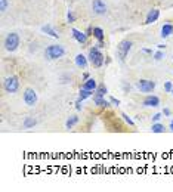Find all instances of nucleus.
<instances>
[{
  "mask_svg": "<svg viewBox=\"0 0 173 192\" xmlns=\"http://www.w3.org/2000/svg\"><path fill=\"white\" fill-rule=\"evenodd\" d=\"M19 42H21V39L17 33H9L5 39V49L8 52H15L19 46Z\"/></svg>",
  "mask_w": 173,
  "mask_h": 192,
  "instance_id": "2",
  "label": "nucleus"
},
{
  "mask_svg": "<svg viewBox=\"0 0 173 192\" xmlns=\"http://www.w3.org/2000/svg\"><path fill=\"white\" fill-rule=\"evenodd\" d=\"M93 37H95L98 42H104V40H105L104 30H102V28H99V27H95V28H93Z\"/></svg>",
  "mask_w": 173,
  "mask_h": 192,
  "instance_id": "16",
  "label": "nucleus"
},
{
  "mask_svg": "<svg viewBox=\"0 0 173 192\" xmlns=\"http://www.w3.org/2000/svg\"><path fill=\"white\" fill-rule=\"evenodd\" d=\"M121 117H123V120H124V121H126L130 127H135V121H133V120H132L127 114H124V112H123V114H121Z\"/></svg>",
  "mask_w": 173,
  "mask_h": 192,
  "instance_id": "23",
  "label": "nucleus"
},
{
  "mask_svg": "<svg viewBox=\"0 0 173 192\" xmlns=\"http://www.w3.org/2000/svg\"><path fill=\"white\" fill-rule=\"evenodd\" d=\"M83 78H84V80H88V78H89V74H88V72H84V74H83Z\"/></svg>",
  "mask_w": 173,
  "mask_h": 192,
  "instance_id": "33",
  "label": "nucleus"
},
{
  "mask_svg": "<svg viewBox=\"0 0 173 192\" xmlns=\"http://www.w3.org/2000/svg\"><path fill=\"white\" fill-rule=\"evenodd\" d=\"M92 95H93L92 90H88V89H83V87H81L80 95H78V99H80V101H84L86 98H89V96H92Z\"/></svg>",
  "mask_w": 173,
  "mask_h": 192,
  "instance_id": "19",
  "label": "nucleus"
},
{
  "mask_svg": "<svg viewBox=\"0 0 173 192\" xmlns=\"http://www.w3.org/2000/svg\"><path fill=\"white\" fill-rule=\"evenodd\" d=\"M75 65L78 67V68H88V58H86L84 55H81V53H78L77 56H75Z\"/></svg>",
  "mask_w": 173,
  "mask_h": 192,
  "instance_id": "13",
  "label": "nucleus"
},
{
  "mask_svg": "<svg viewBox=\"0 0 173 192\" xmlns=\"http://www.w3.org/2000/svg\"><path fill=\"white\" fill-rule=\"evenodd\" d=\"M158 16H160V11H158V9H152V11H149L148 15H146L145 24H152V22H155V21L158 19Z\"/></svg>",
  "mask_w": 173,
  "mask_h": 192,
  "instance_id": "11",
  "label": "nucleus"
},
{
  "mask_svg": "<svg viewBox=\"0 0 173 192\" xmlns=\"http://www.w3.org/2000/svg\"><path fill=\"white\" fill-rule=\"evenodd\" d=\"M164 126L163 124H160V123H154L152 124V127H151V132L152 133H164Z\"/></svg>",
  "mask_w": 173,
  "mask_h": 192,
  "instance_id": "22",
  "label": "nucleus"
},
{
  "mask_svg": "<svg viewBox=\"0 0 173 192\" xmlns=\"http://www.w3.org/2000/svg\"><path fill=\"white\" fill-rule=\"evenodd\" d=\"M161 115H163V114H154V115H152V121H154V123H158L160 118H161Z\"/></svg>",
  "mask_w": 173,
  "mask_h": 192,
  "instance_id": "28",
  "label": "nucleus"
},
{
  "mask_svg": "<svg viewBox=\"0 0 173 192\" xmlns=\"http://www.w3.org/2000/svg\"><path fill=\"white\" fill-rule=\"evenodd\" d=\"M24 102L28 107H34L37 104V93L34 89H25L24 92Z\"/></svg>",
  "mask_w": 173,
  "mask_h": 192,
  "instance_id": "6",
  "label": "nucleus"
},
{
  "mask_svg": "<svg viewBox=\"0 0 173 192\" xmlns=\"http://www.w3.org/2000/svg\"><path fill=\"white\" fill-rule=\"evenodd\" d=\"M136 87H138V90H141L142 93H149V92H152V90L155 89V83L151 81V80H139V81L136 83Z\"/></svg>",
  "mask_w": 173,
  "mask_h": 192,
  "instance_id": "7",
  "label": "nucleus"
},
{
  "mask_svg": "<svg viewBox=\"0 0 173 192\" xmlns=\"http://www.w3.org/2000/svg\"><path fill=\"white\" fill-rule=\"evenodd\" d=\"M77 123H78V117H77V115H71V117L67 120L65 126H67V129H73Z\"/></svg>",
  "mask_w": 173,
  "mask_h": 192,
  "instance_id": "20",
  "label": "nucleus"
},
{
  "mask_svg": "<svg viewBox=\"0 0 173 192\" xmlns=\"http://www.w3.org/2000/svg\"><path fill=\"white\" fill-rule=\"evenodd\" d=\"M172 89H173V86H172V83H170V81H166V83H164V90L170 93V92H172Z\"/></svg>",
  "mask_w": 173,
  "mask_h": 192,
  "instance_id": "27",
  "label": "nucleus"
},
{
  "mask_svg": "<svg viewBox=\"0 0 173 192\" xmlns=\"http://www.w3.org/2000/svg\"><path fill=\"white\" fill-rule=\"evenodd\" d=\"M36 124H37L36 118H33V117H25V120H24V123H22V127H24V129H31V127H34Z\"/></svg>",
  "mask_w": 173,
  "mask_h": 192,
  "instance_id": "18",
  "label": "nucleus"
},
{
  "mask_svg": "<svg viewBox=\"0 0 173 192\" xmlns=\"http://www.w3.org/2000/svg\"><path fill=\"white\" fill-rule=\"evenodd\" d=\"M132 49V42L130 40H121L117 46V58L120 59V62H124L126 56L129 55Z\"/></svg>",
  "mask_w": 173,
  "mask_h": 192,
  "instance_id": "4",
  "label": "nucleus"
},
{
  "mask_svg": "<svg viewBox=\"0 0 173 192\" xmlns=\"http://www.w3.org/2000/svg\"><path fill=\"white\" fill-rule=\"evenodd\" d=\"M93 104L99 108H108L111 102L105 101V98H102V96H93Z\"/></svg>",
  "mask_w": 173,
  "mask_h": 192,
  "instance_id": "12",
  "label": "nucleus"
},
{
  "mask_svg": "<svg viewBox=\"0 0 173 192\" xmlns=\"http://www.w3.org/2000/svg\"><path fill=\"white\" fill-rule=\"evenodd\" d=\"M105 95H107V87L105 84H99L95 90V96H102V98H105Z\"/></svg>",
  "mask_w": 173,
  "mask_h": 192,
  "instance_id": "21",
  "label": "nucleus"
},
{
  "mask_svg": "<svg viewBox=\"0 0 173 192\" xmlns=\"http://www.w3.org/2000/svg\"><path fill=\"white\" fill-rule=\"evenodd\" d=\"M144 107H152V108H157L158 105H160V99L157 98V96H154V95H148L146 98L144 99Z\"/></svg>",
  "mask_w": 173,
  "mask_h": 192,
  "instance_id": "10",
  "label": "nucleus"
},
{
  "mask_svg": "<svg viewBox=\"0 0 173 192\" xmlns=\"http://www.w3.org/2000/svg\"><path fill=\"white\" fill-rule=\"evenodd\" d=\"M170 93H172V95H173V89H172V92H170Z\"/></svg>",
  "mask_w": 173,
  "mask_h": 192,
  "instance_id": "35",
  "label": "nucleus"
},
{
  "mask_svg": "<svg viewBox=\"0 0 173 192\" xmlns=\"http://www.w3.org/2000/svg\"><path fill=\"white\" fill-rule=\"evenodd\" d=\"M80 104H81V101H80V99H77V102H75V108H77L78 111L81 110V105H80Z\"/></svg>",
  "mask_w": 173,
  "mask_h": 192,
  "instance_id": "31",
  "label": "nucleus"
},
{
  "mask_svg": "<svg viewBox=\"0 0 173 192\" xmlns=\"http://www.w3.org/2000/svg\"><path fill=\"white\" fill-rule=\"evenodd\" d=\"M170 114H172V111H170L169 108H164V110H163V115H166V117H170Z\"/></svg>",
  "mask_w": 173,
  "mask_h": 192,
  "instance_id": "30",
  "label": "nucleus"
},
{
  "mask_svg": "<svg viewBox=\"0 0 173 192\" xmlns=\"http://www.w3.org/2000/svg\"><path fill=\"white\" fill-rule=\"evenodd\" d=\"M172 34H173V25L172 24H164L163 28H161V37L166 39V37L172 36Z\"/></svg>",
  "mask_w": 173,
  "mask_h": 192,
  "instance_id": "15",
  "label": "nucleus"
},
{
  "mask_svg": "<svg viewBox=\"0 0 173 192\" xmlns=\"http://www.w3.org/2000/svg\"><path fill=\"white\" fill-rule=\"evenodd\" d=\"M142 52H145V53H152L151 49H142Z\"/></svg>",
  "mask_w": 173,
  "mask_h": 192,
  "instance_id": "32",
  "label": "nucleus"
},
{
  "mask_svg": "<svg viewBox=\"0 0 173 192\" xmlns=\"http://www.w3.org/2000/svg\"><path fill=\"white\" fill-rule=\"evenodd\" d=\"M64 55H65V49H64V46H61V44H50V46L46 47V50H45V56H46L47 59H50V61L59 59V58H62Z\"/></svg>",
  "mask_w": 173,
  "mask_h": 192,
  "instance_id": "1",
  "label": "nucleus"
},
{
  "mask_svg": "<svg viewBox=\"0 0 173 192\" xmlns=\"http://www.w3.org/2000/svg\"><path fill=\"white\" fill-rule=\"evenodd\" d=\"M42 31L43 33H46V34H49L50 37H53V39H58L59 37V34L50 27V25H45V27H42Z\"/></svg>",
  "mask_w": 173,
  "mask_h": 192,
  "instance_id": "17",
  "label": "nucleus"
},
{
  "mask_svg": "<svg viewBox=\"0 0 173 192\" xmlns=\"http://www.w3.org/2000/svg\"><path fill=\"white\" fill-rule=\"evenodd\" d=\"M169 127H170V130H172V132H173V120H172V121H170V126H169Z\"/></svg>",
  "mask_w": 173,
  "mask_h": 192,
  "instance_id": "34",
  "label": "nucleus"
},
{
  "mask_svg": "<svg viewBox=\"0 0 173 192\" xmlns=\"http://www.w3.org/2000/svg\"><path fill=\"white\" fill-rule=\"evenodd\" d=\"M71 33H73V37L75 39V42H78L80 44H86V43H88V37L89 36L86 34V33H83V31H80L77 28H73Z\"/></svg>",
  "mask_w": 173,
  "mask_h": 192,
  "instance_id": "9",
  "label": "nucleus"
},
{
  "mask_svg": "<svg viewBox=\"0 0 173 192\" xmlns=\"http://www.w3.org/2000/svg\"><path fill=\"white\" fill-rule=\"evenodd\" d=\"M8 11V0H0V12L5 14Z\"/></svg>",
  "mask_w": 173,
  "mask_h": 192,
  "instance_id": "24",
  "label": "nucleus"
},
{
  "mask_svg": "<svg viewBox=\"0 0 173 192\" xmlns=\"http://www.w3.org/2000/svg\"><path fill=\"white\" fill-rule=\"evenodd\" d=\"M104 59H105V56L99 52V47H98V46H96V47H90V50H89V61H90V64H92L93 67H96V68L102 67Z\"/></svg>",
  "mask_w": 173,
  "mask_h": 192,
  "instance_id": "3",
  "label": "nucleus"
},
{
  "mask_svg": "<svg viewBox=\"0 0 173 192\" xmlns=\"http://www.w3.org/2000/svg\"><path fill=\"white\" fill-rule=\"evenodd\" d=\"M92 11L96 15H105L107 14V5L104 0H93L92 2Z\"/></svg>",
  "mask_w": 173,
  "mask_h": 192,
  "instance_id": "8",
  "label": "nucleus"
},
{
  "mask_svg": "<svg viewBox=\"0 0 173 192\" xmlns=\"http://www.w3.org/2000/svg\"><path fill=\"white\" fill-rule=\"evenodd\" d=\"M110 102H111L113 105H116V107H118V105H120V101H118V99H116V98H111V99H110Z\"/></svg>",
  "mask_w": 173,
  "mask_h": 192,
  "instance_id": "29",
  "label": "nucleus"
},
{
  "mask_svg": "<svg viewBox=\"0 0 173 192\" xmlns=\"http://www.w3.org/2000/svg\"><path fill=\"white\" fill-rule=\"evenodd\" d=\"M163 58H164V52H163L161 49L154 53V59H155V61H160V59H163Z\"/></svg>",
  "mask_w": 173,
  "mask_h": 192,
  "instance_id": "26",
  "label": "nucleus"
},
{
  "mask_svg": "<svg viewBox=\"0 0 173 192\" xmlns=\"http://www.w3.org/2000/svg\"><path fill=\"white\" fill-rule=\"evenodd\" d=\"M96 87H98V84H96V80L95 78H88L84 83H83V89H88V90H92V92H95L96 90Z\"/></svg>",
  "mask_w": 173,
  "mask_h": 192,
  "instance_id": "14",
  "label": "nucleus"
},
{
  "mask_svg": "<svg viewBox=\"0 0 173 192\" xmlns=\"http://www.w3.org/2000/svg\"><path fill=\"white\" fill-rule=\"evenodd\" d=\"M5 90L8 92V93H15V92H18V89H19V78L17 77V75H11V77H8L6 80H5Z\"/></svg>",
  "mask_w": 173,
  "mask_h": 192,
  "instance_id": "5",
  "label": "nucleus"
},
{
  "mask_svg": "<svg viewBox=\"0 0 173 192\" xmlns=\"http://www.w3.org/2000/svg\"><path fill=\"white\" fill-rule=\"evenodd\" d=\"M67 19H68V22H70V24L75 22V15L73 14V11H70V12L67 14Z\"/></svg>",
  "mask_w": 173,
  "mask_h": 192,
  "instance_id": "25",
  "label": "nucleus"
}]
</instances>
